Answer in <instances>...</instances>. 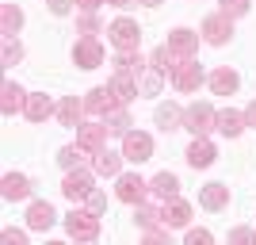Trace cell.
I'll return each instance as SVG.
<instances>
[{"mask_svg": "<svg viewBox=\"0 0 256 245\" xmlns=\"http://www.w3.org/2000/svg\"><path fill=\"white\" fill-rule=\"evenodd\" d=\"M134 218H138V226L146 230V237H142L146 245H164V241H168V230H160L164 214H160L157 207H150V203H138V214H134Z\"/></svg>", "mask_w": 256, "mask_h": 245, "instance_id": "cell-1", "label": "cell"}, {"mask_svg": "<svg viewBox=\"0 0 256 245\" xmlns=\"http://www.w3.org/2000/svg\"><path fill=\"white\" fill-rule=\"evenodd\" d=\"M65 230L73 241H96L100 237V214L96 211H73L65 218Z\"/></svg>", "mask_w": 256, "mask_h": 245, "instance_id": "cell-2", "label": "cell"}, {"mask_svg": "<svg viewBox=\"0 0 256 245\" xmlns=\"http://www.w3.org/2000/svg\"><path fill=\"white\" fill-rule=\"evenodd\" d=\"M84 107L92 111V115H100V119H107L111 111H118V107H126L122 104V96H118L111 85H100V88H92L88 92V100H84Z\"/></svg>", "mask_w": 256, "mask_h": 245, "instance_id": "cell-3", "label": "cell"}, {"mask_svg": "<svg viewBox=\"0 0 256 245\" xmlns=\"http://www.w3.org/2000/svg\"><path fill=\"white\" fill-rule=\"evenodd\" d=\"M107 39L115 43V50H138L142 43V27L134 20H115L111 27H107Z\"/></svg>", "mask_w": 256, "mask_h": 245, "instance_id": "cell-4", "label": "cell"}, {"mask_svg": "<svg viewBox=\"0 0 256 245\" xmlns=\"http://www.w3.org/2000/svg\"><path fill=\"white\" fill-rule=\"evenodd\" d=\"M122 157L134 161V165L150 161L153 157V138H150V134H142V130H126V134H122Z\"/></svg>", "mask_w": 256, "mask_h": 245, "instance_id": "cell-5", "label": "cell"}, {"mask_svg": "<svg viewBox=\"0 0 256 245\" xmlns=\"http://www.w3.org/2000/svg\"><path fill=\"white\" fill-rule=\"evenodd\" d=\"M73 62L80 65V69H96V65H104V46H100L96 35L76 39V46H73Z\"/></svg>", "mask_w": 256, "mask_h": 245, "instance_id": "cell-6", "label": "cell"}, {"mask_svg": "<svg viewBox=\"0 0 256 245\" xmlns=\"http://www.w3.org/2000/svg\"><path fill=\"white\" fill-rule=\"evenodd\" d=\"M214 119H218V111H214L210 104H192L188 111H184V127L192 130V134H210Z\"/></svg>", "mask_w": 256, "mask_h": 245, "instance_id": "cell-7", "label": "cell"}, {"mask_svg": "<svg viewBox=\"0 0 256 245\" xmlns=\"http://www.w3.org/2000/svg\"><path fill=\"white\" fill-rule=\"evenodd\" d=\"M146 192H150V184L142 180L138 172H126V176L115 180V195L122 203H134V207H138V203H146Z\"/></svg>", "mask_w": 256, "mask_h": 245, "instance_id": "cell-8", "label": "cell"}, {"mask_svg": "<svg viewBox=\"0 0 256 245\" xmlns=\"http://www.w3.org/2000/svg\"><path fill=\"white\" fill-rule=\"evenodd\" d=\"M172 85L180 88V92H195V88L203 85V69H199V62H195V58H184V62L172 69Z\"/></svg>", "mask_w": 256, "mask_h": 245, "instance_id": "cell-9", "label": "cell"}, {"mask_svg": "<svg viewBox=\"0 0 256 245\" xmlns=\"http://www.w3.org/2000/svg\"><path fill=\"white\" fill-rule=\"evenodd\" d=\"M230 35H234V20H230V16L218 12V16H206V20H203V39L210 46H222Z\"/></svg>", "mask_w": 256, "mask_h": 245, "instance_id": "cell-10", "label": "cell"}, {"mask_svg": "<svg viewBox=\"0 0 256 245\" xmlns=\"http://www.w3.org/2000/svg\"><path fill=\"white\" fill-rule=\"evenodd\" d=\"M107 123H80L76 127V142L88 149V153H96V149H104V142H107Z\"/></svg>", "mask_w": 256, "mask_h": 245, "instance_id": "cell-11", "label": "cell"}, {"mask_svg": "<svg viewBox=\"0 0 256 245\" xmlns=\"http://www.w3.org/2000/svg\"><path fill=\"white\" fill-rule=\"evenodd\" d=\"M23 115L31 119V123H46L54 115V100L46 92H27V104H23Z\"/></svg>", "mask_w": 256, "mask_h": 245, "instance_id": "cell-12", "label": "cell"}, {"mask_svg": "<svg viewBox=\"0 0 256 245\" xmlns=\"http://www.w3.org/2000/svg\"><path fill=\"white\" fill-rule=\"evenodd\" d=\"M62 192H65V199H88V192H92V172H84V169L69 172L65 184H62Z\"/></svg>", "mask_w": 256, "mask_h": 245, "instance_id": "cell-13", "label": "cell"}, {"mask_svg": "<svg viewBox=\"0 0 256 245\" xmlns=\"http://www.w3.org/2000/svg\"><path fill=\"white\" fill-rule=\"evenodd\" d=\"M0 195L8 203H16V199H27L31 195V180L23 176V172H8L4 180H0Z\"/></svg>", "mask_w": 256, "mask_h": 245, "instance_id": "cell-14", "label": "cell"}, {"mask_svg": "<svg viewBox=\"0 0 256 245\" xmlns=\"http://www.w3.org/2000/svg\"><path fill=\"white\" fill-rule=\"evenodd\" d=\"M84 100H76V96H65L62 104H58V119H62V127H69V130H76L80 127V119H84Z\"/></svg>", "mask_w": 256, "mask_h": 245, "instance_id": "cell-15", "label": "cell"}, {"mask_svg": "<svg viewBox=\"0 0 256 245\" xmlns=\"http://www.w3.org/2000/svg\"><path fill=\"white\" fill-rule=\"evenodd\" d=\"M214 146L206 142V134H195V142L188 146V165H195V169H206V165H214Z\"/></svg>", "mask_w": 256, "mask_h": 245, "instance_id": "cell-16", "label": "cell"}, {"mask_svg": "<svg viewBox=\"0 0 256 245\" xmlns=\"http://www.w3.org/2000/svg\"><path fill=\"white\" fill-rule=\"evenodd\" d=\"M245 127H248V123H245V111H234V107L218 111V119H214V130H222L226 138H237Z\"/></svg>", "mask_w": 256, "mask_h": 245, "instance_id": "cell-17", "label": "cell"}, {"mask_svg": "<svg viewBox=\"0 0 256 245\" xmlns=\"http://www.w3.org/2000/svg\"><path fill=\"white\" fill-rule=\"evenodd\" d=\"M122 153H111V149H96V153H92V169L100 172V176H118V169H122Z\"/></svg>", "mask_w": 256, "mask_h": 245, "instance_id": "cell-18", "label": "cell"}, {"mask_svg": "<svg viewBox=\"0 0 256 245\" xmlns=\"http://www.w3.org/2000/svg\"><path fill=\"white\" fill-rule=\"evenodd\" d=\"M206 81H210V88L218 92V96H234V92H237V85H241V77H237L234 69H230V65L214 69V73L206 77Z\"/></svg>", "mask_w": 256, "mask_h": 245, "instance_id": "cell-19", "label": "cell"}, {"mask_svg": "<svg viewBox=\"0 0 256 245\" xmlns=\"http://www.w3.org/2000/svg\"><path fill=\"white\" fill-rule=\"evenodd\" d=\"M168 46L176 54H184V58H195V50H199V35L188 31V27H176V31L168 35Z\"/></svg>", "mask_w": 256, "mask_h": 245, "instance_id": "cell-20", "label": "cell"}, {"mask_svg": "<svg viewBox=\"0 0 256 245\" xmlns=\"http://www.w3.org/2000/svg\"><path fill=\"white\" fill-rule=\"evenodd\" d=\"M111 65H115V73H122V77H142V69H146L138 50H118Z\"/></svg>", "mask_w": 256, "mask_h": 245, "instance_id": "cell-21", "label": "cell"}, {"mask_svg": "<svg viewBox=\"0 0 256 245\" xmlns=\"http://www.w3.org/2000/svg\"><path fill=\"white\" fill-rule=\"evenodd\" d=\"M164 226H188L192 222V207H188V203L180 199V195H176V199H164Z\"/></svg>", "mask_w": 256, "mask_h": 245, "instance_id": "cell-22", "label": "cell"}, {"mask_svg": "<svg viewBox=\"0 0 256 245\" xmlns=\"http://www.w3.org/2000/svg\"><path fill=\"white\" fill-rule=\"evenodd\" d=\"M199 203H203L206 211H222L226 203H230V188L226 184H206L203 192H199Z\"/></svg>", "mask_w": 256, "mask_h": 245, "instance_id": "cell-23", "label": "cell"}, {"mask_svg": "<svg viewBox=\"0 0 256 245\" xmlns=\"http://www.w3.org/2000/svg\"><path fill=\"white\" fill-rule=\"evenodd\" d=\"M150 192L157 195V199H176V195H180V180H176L172 172H157L153 184H150Z\"/></svg>", "mask_w": 256, "mask_h": 245, "instance_id": "cell-24", "label": "cell"}, {"mask_svg": "<svg viewBox=\"0 0 256 245\" xmlns=\"http://www.w3.org/2000/svg\"><path fill=\"white\" fill-rule=\"evenodd\" d=\"M23 27V12L20 4H0V35L8 39V35H16Z\"/></svg>", "mask_w": 256, "mask_h": 245, "instance_id": "cell-25", "label": "cell"}, {"mask_svg": "<svg viewBox=\"0 0 256 245\" xmlns=\"http://www.w3.org/2000/svg\"><path fill=\"white\" fill-rule=\"evenodd\" d=\"M23 104H27V92H23L16 81H8V85H4V100H0V111H4V115H16Z\"/></svg>", "mask_w": 256, "mask_h": 245, "instance_id": "cell-26", "label": "cell"}, {"mask_svg": "<svg viewBox=\"0 0 256 245\" xmlns=\"http://www.w3.org/2000/svg\"><path fill=\"white\" fill-rule=\"evenodd\" d=\"M27 226H31V230H50V226H54V207H50V203H31Z\"/></svg>", "mask_w": 256, "mask_h": 245, "instance_id": "cell-27", "label": "cell"}, {"mask_svg": "<svg viewBox=\"0 0 256 245\" xmlns=\"http://www.w3.org/2000/svg\"><path fill=\"white\" fill-rule=\"evenodd\" d=\"M180 62H184V54H176V50H172L168 43L153 50V65H157L160 73H172V69H176V65H180Z\"/></svg>", "mask_w": 256, "mask_h": 245, "instance_id": "cell-28", "label": "cell"}, {"mask_svg": "<svg viewBox=\"0 0 256 245\" xmlns=\"http://www.w3.org/2000/svg\"><path fill=\"white\" fill-rule=\"evenodd\" d=\"M153 119H157V127H160V130H176V127L184 123V111H180L176 104H160Z\"/></svg>", "mask_w": 256, "mask_h": 245, "instance_id": "cell-29", "label": "cell"}, {"mask_svg": "<svg viewBox=\"0 0 256 245\" xmlns=\"http://www.w3.org/2000/svg\"><path fill=\"white\" fill-rule=\"evenodd\" d=\"M84 161H88V149L80 146V142H76V146H65L62 153H58V165H62V169H80Z\"/></svg>", "mask_w": 256, "mask_h": 245, "instance_id": "cell-30", "label": "cell"}, {"mask_svg": "<svg viewBox=\"0 0 256 245\" xmlns=\"http://www.w3.org/2000/svg\"><path fill=\"white\" fill-rule=\"evenodd\" d=\"M160 85H164V73H160L157 65H146L142 69V92L146 96H160Z\"/></svg>", "mask_w": 256, "mask_h": 245, "instance_id": "cell-31", "label": "cell"}, {"mask_svg": "<svg viewBox=\"0 0 256 245\" xmlns=\"http://www.w3.org/2000/svg\"><path fill=\"white\" fill-rule=\"evenodd\" d=\"M111 88L122 96V104H130V100L138 96V77H122V73H115V77H111Z\"/></svg>", "mask_w": 256, "mask_h": 245, "instance_id": "cell-32", "label": "cell"}, {"mask_svg": "<svg viewBox=\"0 0 256 245\" xmlns=\"http://www.w3.org/2000/svg\"><path fill=\"white\" fill-rule=\"evenodd\" d=\"M20 58H23L20 39H16V35H8V39H4V46H0V62H4V65H20Z\"/></svg>", "mask_w": 256, "mask_h": 245, "instance_id": "cell-33", "label": "cell"}, {"mask_svg": "<svg viewBox=\"0 0 256 245\" xmlns=\"http://www.w3.org/2000/svg\"><path fill=\"white\" fill-rule=\"evenodd\" d=\"M218 12L230 16V20H241V16L248 12V0H218Z\"/></svg>", "mask_w": 256, "mask_h": 245, "instance_id": "cell-34", "label": "cell"}, {"mask_svg": "<svg viewBox=\"0 0 256 245\" xmlns=\"http://www.w3.org/2000/svg\"><path fill=\"white\" fill-rule=\"evenodd\" d=\"M107 127L115 130V134H126V130L134 127V123H130V115L122 111V107H118V111H111V115H107Z\"/></svg>", "mask_w": 256, "mask_h": 245, "instance_id": "cell-35", "label": "cell"}, {"mask_svg": "<svg viewBox=\"0 0 256 245\" xmlns=\"http://www.w3.org/2000/svg\"><path fill=\"white\" fill-rule=\"evenodd\" d=\"M230 241H237V245H252V241H256V230H248V226H237V230H230Z\"/></svg>", "mask_w": 256, "mask_h": 245, "instance_id": "cell-36", "label": "cell"}, {"mask_svg": "<svg viewBox=\"0 0 256 245\" xmlns=\"http://www.w3.org/2000/svg\"><path fill=\"white\" fill-rule=\"evenodd\" d=\"M96 31H100L96 12H84V20H80V35H96Z\"/></svg>", "mask_w": 256, "mask_h": 245, "instance_id": "cell-37", "label": "cell"}, {"mask_svg": "<svg viewBox=\"0 0 256 245\" xmlns=\"http://www.w3.org/2000/svg\"><path fill=\"white\" fill-rule=\"evenodd\" d=\"M210 230H188V245H210Z\"/></svg>", "mask_w": 256, "mask_h": 245, "instance_id": "cell-38", "label": "cell"}, {"mask_svg": "<svg viewBox=\"0 0 256 245\" xmlns=\"http://www.w3.org/2000/svg\"><path fill=\"white\" fill-rule=\"evenodd\" d=\"M88 207H92V211H104V207H107V195L104 192H96V188H92V192H88Z\"/></svg>", "mask_w": 256, "mask_h": 245, "instance_id": "cell-39", "label": "cell"}, {"mask_svg": "<svg viewBox=\"0 0 256 245\" xmlns=\"http://www.w3.org/2000/svg\"><path fill=\"white\" fill-rule=\"evenodd\" d=\"M73 4H76V0H50V12H54V16H69Z\"/></svg>", "mask_w": 256, "mask_h": 245, "instance_id": "cell-40", "label": "cell"}, {"mask_svg": "<svg viewBox=\"0 0 256 245\" xmlns=\"http://www.w3.org/2000/svg\"><path fill=\"white\" fill-rule=\"evenodd\" d=\"M4 241H12V245H23V241H27V234H23V230H4Z\"/></svg>", "mask_w": 256, "mask_h": 245, "instance_id": "cell-41", "label": "cell"}, {"mask_svg": "<svg viewBox=\"0 0 256 245\" xmlns=\"http://www.w3.org/2000/svg\"><path fill=\"white\" fill-rule=\"evenodd\" d=\"M100 4H107V0H76L80 12H100Z\"/></svg>", "mask_w": 256, "mask_h": 245, "instance_id": "cell-42", "label": "cell"}, {"mask_svg": "<svg viewBox=\"0 0 256 245\" xmlns=\"http://www.w3.org/2000/svg\"><path fill=\"white\" fill-rule=\"evenodd\" d=\"M245 123H248V127H256V100L245 107Z\"/></svg>", "mask_w": 256, "mask_h": 245, "instance_id": "cell-43", "label": "cell"}, {"mask_svg": "<svg viewBox=\"0 0 256 245\" xmlns=\"http://www.w3.org/2000/svg\"><path fill=\"white\" fill-rule=\"evenodd\" d=\"M107 4H115V8H130V4H138V0H107Z\"/></svg>", "mask_w": 256, "mask_h": 245, "instance_id": "cell-44", "label": "cell"}, {"mask_svg": "<svg viewBox=\"0 0 256 245\" xmlns=\"http://www.w3.org/2000/svg\"><path fill=\"white\" fill-rule=\"evenodd\" d=\"M138 4H150V8H157V4H164V0H138Z\"/></svg>", "mask_w": 256, "mask_h": 245, "instance_id": "cell-45", "label": "cell"}]
</instances>
